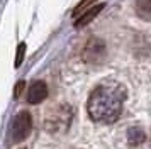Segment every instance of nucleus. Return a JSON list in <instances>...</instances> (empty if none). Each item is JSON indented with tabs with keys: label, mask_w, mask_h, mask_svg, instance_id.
Masks as SVG:
<instances>
[{
	"label": "nucleus",
	"mask_w": 151,
	"mask_h": 149,
	"mask_svg": "<svg viewBox=\"0 0 151 149\" xmlns=\"http://www.w3.org/2000/svg\"><path fill=\"white\" fill-rule=\"evenodd\" d=\"M24 53H26V44H24V42H21V44H19V47H17V58H15V66H17V68L22 64Z\"/></svg>",
	"instance_id": "1a4fd4ad"
},
{
	"label": "nucleus",
	"mask_w": 151,
	"mask_h": 149,
	"mask_svg": "<svg viewBox=\"0 0 151 149\" xmlns=\"http://www.w3.org/2000/svg\"><path fill=\"white\" fill-rule=\"evenodd\" d=\"M32 129V119H31V114L22 110L14 117L12 120V129H10V135H12V141L14 142H22L26 137L29 135Z\"/></svg>",
	"instance_id": "f03ea898"
},
{
	"label": "nucleus",
	"mask_w": 151,
	"mask_h": 149,
	"mask_svg": "<svg viewBox=\"0 0 151 149\" xmlns=\"http://www.w3.org/2000/svg\"><path fill=\"white\" fill-rule=\"evenodd\" d=\"M126 100V88L119 83H102L90 93L87 110L92 120L100 124H112L121 117L122 103Z\"/></svg>",
	"instance_id": "f257e3e1"
},
{
	"label": "nucleus",
	"mask_w": 151,
	"mask_h": 149,
	"mask_svg": "<svg viewBox=\"0 0 151 149\" xmlns=\"http://www.w3.org/2000/svg\"><path fill=\"white\" fill-rule=\"evenodd\" d=\"M104 7H105L104 4H99V5L88 7V9H87L85 12L80 14V15L76 17V20H75V27H76V29H80V27H83V26H87V24H90V22L95 19L99 14H100V10H102Z\"/></svg>",
	"instance_id": "39448f33"
},
{
	"label": "nucleus",
	"mask_w": 151,
	"mask_h": 149,
	"mask_svg": "<svg viewBox=\"0 0 151 149\" xmlns=\"http://www.w3.org/2000/svg\"><path fill=\"white\" fill-rule=\"evenodd\" d=\"M48 97V87L44 81H32L31 87L27 88V102L31 105H36V103H41L44 98Z\"/></svg>",
	"instance_id": "20e7f679"
},
{
	"label": "nucleus",
	"mask_w": 151,
	"mask_h": 149,
	"mask_svg": "<svg viewBox=\"0 0 151 149\" xmlns=\"http://www.w3.org/2000/svg\"><path fill=\"white\" fill-rule=\"evenodd\" d=\"M136 14L144 20H151V0H136Z\"/></svg>",
	"instance_id": "423d86ee"
},
{
	"label": "nucleus",
	"mask_w": 151,
	"mask_h": 149,
	"mask_svg": "<svg viewBox=\"0 0 151 149\" xmlns=\"http://www.w3.org/2000/svg\"><path fill=\"white\" fill-rule=\"evenodd\" d=\"M127 142L131 146H139L144 142V130L141 127H131L127 130Z\"/></svg>",
	"instance_id": "0eeeda50"
},
{
	"label": "nucleus",
	"mask_w": 151,
	"mask_h": 149,
	"mask_svg": "<svg viewBox=\"0 0 151 149\" xmlns=\"http://www.w3.org/2000/svg\"><path fill=\"white\" fill-rule=\"evenodd\" d=\"M24 85H26L24 81H19V83H17V87H15V90H14V97H15V98H19V97H21L22 90H24Z\"/></svg>",
	"instance_id": "9d476101"
},
{
	"label": "nucleus",
	"mask_w": 151,
	"mask_h": 149,
	"mask_svg": "<svg viewBox=\"0 0 151 149\" xmlns=\"http://www.w3.org/2000/svg\"><path fill=\"white\" fill-rule=\"evenodd\" d=\"M93 2H97V0H82V2L75 7V10H73V17H78L80 14H83L87 9H88V7H92V4H93Z\"/></svg>",
	"instance_id": "6e6552de"
},
{
	"label": "nucleus",
	"mask_w": 151,
	"mask_h": 149,
	"mask_svg": "<svg viewBox=\"0 0 151 149\" xmlns=\"http://www.w3.org/2000/svg\"><path fill=\"white\" fill-rule=\"evenodd\" d=\"M82 58L83 61L92 63V64L100 63L105 58V44H104V41L99 39V37H92L83 47Z\"/></svg>",
	"instance_id": "7ed1b4c3"
}]
</instances>
